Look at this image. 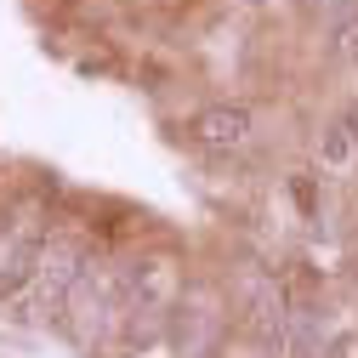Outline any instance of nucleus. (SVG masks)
I'll return each instance as SVG.
<instances>
[{"mask_svg":"<svg viewBox=\"0 0 358 358\" xmlns=\"http://www.w3.org/2000/svg\"><path fill=\"white\" fill-rule=\"evenodd\" d=\"M336 52L347 57V63H358V6L347 12V23L336 29Z\"/></svg>","mask_w":358,"mask_h":358,"instance_id":"obj_5","label":"nucleus"},{"mask_svg":"<svg viewBox=\"0 0 358 358\" xmlns=\"http://www.w3.org/2000/svg\"><path fill=\"white\" fill-rule=\"evenodd\" d=\"M92 256H97L92 239H80V234H46V239H40V256H34V279L17 296V313H29V324H57Z\"/></svg>","mask_w":358,"mask_h":358,"instance_id":"obj_1","label":"nucleus"},{"mask_svg":"<svg viewBox=\"0 0 358 358\" xmlns=\"http://www.w3.org/2000/svg\"><path fill=\"white\" fill-rule=\"evenodd\" d=\"M46 234H6L0 239V301H17L34 279V256Z\"/></svg>","mask_w":358,"mask_h":358,"instance_id":"obj_3","label":"nucleus"},{"mask_svg":"<svg viewBox=\"0 0 358 358\" xmlns=\"http://www.w3.org/2000/svg\"><path fill=\"white\" fill-rule=\"evenodd\" d=\"M188 137L205 148V154H239L250 143V108L245 103H210L188 120Z\"/></svg>","mask_w":358,"mask_h":358,"instance_id":"obj_2","label":"nucleus"},{"mask_svg":"<svg viewBox=\"0 0 358 358\" xmlns=\"http://www.w3.org/2000/svg\"><path fill=\"white\" fill-rule=\"evenodd\" d=\"M352 148H358V131L341 120V125H330V131H324V143H319V159H324V165H347V159H352Z\"/></svg>","mask_w":358,"mask_h":358,"instance_id":"obj_4","label":"nucleus"}]
</instances>
